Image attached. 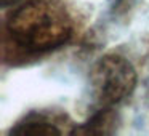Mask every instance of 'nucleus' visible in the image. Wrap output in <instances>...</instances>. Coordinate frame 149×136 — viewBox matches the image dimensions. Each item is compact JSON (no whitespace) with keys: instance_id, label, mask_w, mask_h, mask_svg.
<instances>
[{"instance_id":"1","label":"nucleus","mask_w":149,"mask_h":136,"mask_svg":"<svg viewBox=\"0 0 149 136\" xmlns=\"http://www.w3.org/2000/svg\"><path fill=\"white\" fill-rule=\"evenodd\" d=\"M15 43L27 51H47L69 40L72 23L68 11L55 0H31L8 19Z\"/></svg>"},{"instance_id":"2","label":"nucleus","mask_w":149,"mask_h":136,"mask_svg":"<svg viewBox=\"0 0 149 136\" xmlns=\"http://www.w3.org/2000/svg\"><path fill=\"white\" fill-rule=\"evenodd\" d=\"M136 85V72L125 58L106 55L91 71V87L98 103L109 107L132 94Z\"/></svg>"},{"instance_id":"3","label":"nucleus","mask_w":149,"mask_h":136,"mask_svg":"<svg viewBox=\"0 0 149 136\" xmlns=\"http://www.w3.org/2000/svg\"><path fill=\"white\" fill-rule=\"evenodd\" d=\"M117 115L111 109L100 110L95 114L88 122H85L82 126L75 128L74 135H109L116 130Z\"/></svg>"},{"instance_id":"4","label":"nucleus","mask_w":149,"mask_h":136,"mask_svg":"<svg viewBox=\"0 0 149 136\" xmlns=\"http://www.w3.org/2000/svg\"><path fill=\"white\" fill-rule=\"evenodd\" d=\"M59 130L52 122L42 119V117H29V119L19 122L16 126L11 128V135H21V136H52L59 135Z\"/></svg>"},{"instance_id":"5","label":"nucleus","mask_w":149,"mask_h":136,"mask_svg":"<svg viewBox=\"0 0 149 136\" xmlns=\"http://www.w3.org/2000/svg\"><path fill=\"white\" fill-rule=\"evenodd\" d=\"M16 2H18V0H2V7L7 8V7H10V5L16 3Z\"/></svg>"}]
</instances>
